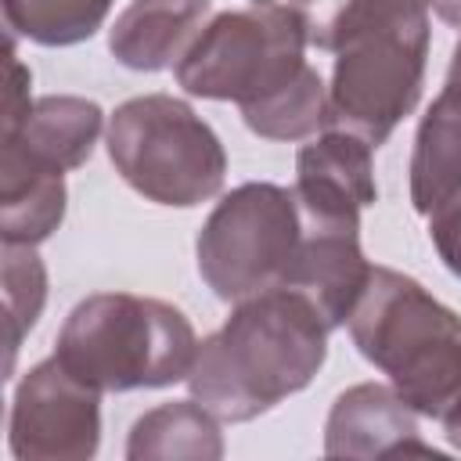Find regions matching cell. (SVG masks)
Wrapping results in <instances>:
<instances>
[{"mask_svg":"<svg viewBox=\"0 0 461 461\" xmlns=\"http://www.w3.org/2000/svg\"><path fill=\"white\" fill-rule=\"evenodd\" d=\"M436 7V14L447 22V25H457L461 29V0H429Z\"/></svg>","mask_w":461,"mask_h":461,"instance_id":"603a6c76","label":"cell"},{"mask_svg":"<svg viewBox=\"0 0 461 461\" xmlns=\"http://www.w3.org/2000/svg\"><path fill=\"white\" fill-rule=\"evenodd\" d=\"M461 187V83L447 79L421 115L411 155V202L421 216Z\"/></svg>","mask_w":461,"mask_h":461,"instance_id":"5bb4252c","label":"cell"},{"mask_svg":"<svg viewBox=\"0 0 461 461\" xmlns=\"http://www.w3.org/2000/svg\"><path fill=\"white\" fill-rule=\"evenodd\" d=\"M439 421H443V436L450 439V447H457V450H461V389H457V393H454V400L443 407Z\"/></svg>","mask_w":461,"mask_h":461,"instance_id":"7402d4cb","label":"cell"},{"mask_svg":"<svg viewBox=\"0 0 461 461\" xmlns=\"http://www.w3.org/2000/svg\"><path fill=\"white\" fill-rule=\"evenodd\" d=\"M47 299V274L32 245L4 241V303H7V367L22 346V335L36 324Z\"/></svg>","mask_w":461,"mask_h":461,"instance_id":"d6986e66","label":"cell"},{"mask_svg":"<svg viewBox=\"0 0 461 461\" xmlns=\"http://www.w3.org/2000/svg\"><path fill=\"white\" fill-rule=\"evenodd\" d=\"M357 349L389 375L393 389L429 418L461 389V317L432 299L414 277L371 267V277L349 313Z\"/></svg>","mask_w":461,"mask_h":461,"instance_id":"3957f363","label":"cell"},{"mask_svg":"<svg viewBox=\"0 0 461 461\" xmlns=\"http://www.w3.org/2000/svg\"><path fill=\"white\" fill-rule=\"evenodd\" d=\"M130 461H148V457H187V461H216L223 457V439L216 414L205 411L198 400H176L148 411L137 418L130 443H126Z\"/></svg>","mask_w":461,"mask_h":461,"instance_id":"2e32d148","label":"cell"},{"mask_svg":"<svg viewBox=\"0 0 461 461\" xmlns=\"http://www.w3.org/2000/svg\"><path fill=\"white\" fill-rule=\"evenodd\" d=\"M108 155L137 194L180 209L212 198L227 173V155L212 126L169 94L119 104L108 122Z\"/></svg>","mask_w":461,"mask_h":461,"instance_id":"5b68a950","label":"cell"},{"mask_svg":"<svg viewBox=\"0 0 461 461\" xmlns=\"http://www.w3.org/2000/svg\"><path fill=\"white\" fill-rule=\"evenodd\" d=\"M429 234L447 270L461 277V187L429 212Z\"/></svg>","mask_w":461,"mask_h":461,"instance_id":"ffe728a7","label":"cell"},{"mask_svg":"<svg viewBox=\"0 0 461 461\" xmlns=\"http://www.w3.org/2000/svg\"><path fill=\"white\" fill-rule=\"evenodd\" d=\"M245 122L252 133L270 137V140H299L328 126V90L321 76L306 65L295 83L277 90L274 97L241 108Z\"/></svg>","mask_w":461,"mask_h":461,"instance_id":"ac0fdd59","label":"cell"},{"mask_svg":"<svg viewBox=\"0 0 461 461\" xmlns=\"http://www.w3.org/2000/svg\"><path fill=\"white\" fill-rule=\"evenodd\" d=\"M101 133V108L86 97L50 94L32 101V112L25 122L4 137L7 148H18L25 158L47 166V169H76L90 158Z\"/></svg>","mask_w":461,"mask_h":461,"instance_id":"4fadbf2b","label":"cell"},{"mask_svg":"<svg viewBox=\"0 0 461 461\" xmlns=\"http://www.w3.org/2000/svg\"><path fill=\"white\" fill-rule=\"evenodd\" d=\"M328 324L295 288H267L234 306L187 371L191 396L220 421H249L310 385L328 353Z\"/></svg>","mask_w":461,"mask_h":461,"instance_id":"7a4b0ae2","label":"cell"},{"mask_svg":"<svg viewBox=\"0 0 461 461\" xmlns=\"http://www.w3.org/2000/svg\"><path fill=\"white\" fill-rule=\"evenodd\" d=\"M209 0H133L112 25V54L137 72H158L184 58L202 32Z\"/></svg>","mask_w":461,"mask_h":461,"instance_id":"7c38bea8","label":"cell"},{"mask_svg":"<svg viewBox=\"0 0 461 461\" xmlns=\"http://www.w3.org/2000/svg\"><path fill=\"white\" fill-rule=\"evenodd\" d=\"M295 202L303 220L360 227V209L378 202L371 144L349 130H331L295 158Z\"/></svg>","mask_w":461,"mask_h":461,"instance_id":"9c48e42d","label":"cell"},{"mask_svg":"<svg viewBox=\"0 0 461 461\" xmlns=\"http://www.w3.org/2000/svg\"><path fill=\"white\" fill-rule=\"evenodd\" d=\"M256 4H270V0H256Z\"/></svg>","mask_w":461,"mask_h":461,"instance_id":"484cf974","label":"cell"},{"mask_svg":"<svg viewBox=\"0 0 461 461\" xmlns=\"http://www.w3.org/2000/svg\"><path fill=\"white\" fill-rule=\"evenodd\" d=\"M194 353V328L176 306L130 292H97L65 317L54 357L94 389L126 393L187 378Z\"/></svg>","mask_w":461,"mask_h":461,"instance_id":"277c9868","label":"cell"},{"mask_svg":"<svg viewBox=\"0 0 461 461\" xmlns=\"http://www.w3.org/2000/svg\"><path fill=\"white\" fill-rule=\"evenodd\" d=\"M101 389L58 357L36 364L11 407V454L18 461H86L101 439Z\"/></svg>","mask_w":461,"mask_h":461,"instance_id":"ba28073f","label":"cell"},{"mask_svg":"<svg viewBox=\"0 0 461 461\" xmlns=\"http://www.w3.org/2000/svg\"><path fill=\"white\" fill-rule=\"evenodd\" d=\"M306 43L310 32L299 7L256 4L249 11H223L184 50L176 79L194 97L249 108L299 79Z\"/></svg>","mask_w":461,"mask_h":461,"instance_id":"8992f818","label":"cell"},{"mask_svg":"<svg viewBox=\"0 0 461 461\" xmlns=\"http://www.w3.org/2000/svg\"><path fill=\"white\" fill-rule=\"evenodd\" d=\"M310 4H321V0H299V7H310Z\"/></svg>","mask_w":461,"mask_h":461,"instance_id":"d4e9b609","label":"cell"},{"mask_svg":"<svg viewBox=\"0 0 461 461\" xmlns=\"http://www.w3.org/2000/svg\"><path fill=\"white\" fill-rule=\"evenodd\" d=\"M65 216V173L4 144L0 158V234L7 245H36Z\"/></svg>","mask_w":461,"mask_h":461,"instance_id":"9a60e30c","label":"cell"},{"mask_svg":"<svg viewBox=\"0 0 461 461\" xmlns=\"http://www.w3.org/2000/svg\"><path fill=\"white\" fill-rule=\"evenodd\" d=\"M447 79H457L461 83V43L454 47V58H450V76Z\"/></svg>","mask_w":461,"mask_h":461,"instance_id":"cb8c5ba5","label":"cell"},{"mask_svg":"<svg viewBox=\"0 0 461 461\" xmlns=\"http://www.w3.org/2000/svg\"><path fill=\"white\" fill-rule=\"evenodd\" d=\"M299 11L310 43L335 50L328 122L378 148L421 94L429 0H321Z\"/></svg>","mask_w":461,"mask_h":461,"instance_id":"6da1fadb","label":"cell"},{"mask_svg":"<svg viewBox=\"0 0 461 461\" xmlns=\"http://www.w3.org/2000/svg\"><path fill=\"white\" fill-rule=\"evenodd\" d=\"M367 277L371 263L360 252V227L303 220V238L288 267L285 288L306 295L328 328L349 321Z\"/></svg>","mask_w":461,"mask_h":461,"instance_id":"30bf717a","label":"cell"},{"mask_svg":"<svg viewBox=\"0 0 461 461\" xmlns=\"http://www.w3.org/2000/svg\"><path fill=\"white\" fill-rule=\"evenodd\" d=\"M112 0H4L7 29L43 47H68L90 40Z\"/></svg>","mask_w":461,"mask_h":461,"instance_id":"e0dca14e","label":"cell"},{"mask_svg":"<svg viewBox=\"0 0 461 461\" xmlns=\"http://www.w3.org/2000/svg\"><path fill=\"white\" fill-rule=\"evenodd\" d=\"M299 238L303 212L295 191L241 184L209 212L198 234V270L220 299L241 303L285 285Z\"/></svg>","mask_w":461,"mask_h":461,"instance_id":"52a82bcc","label":"cell"},{"mask_svg":"<svg viewBox=\"0 0 461 461\" xmlns=\"http://www.w3.org/2000/svg\"><path fill=\"white\" fill-rule=\"evenodd\" d=\"M32 112V101H29V68L18 61L14 47H7V94H4V137L14 133L25 115Z\"/></svg>","mask_w":461,"mask_h":461,"instance_id":"44dd1931","label":"cell"},{"mask_svg":"<svg viewBox=\"0 0 461 461\" xmlns=\"http://www.w3.org/2000/svg\"><path fill=\"white\" fill-rule=\"evenodd\" d=\"M328 457H400L425 454L436 457L418 436V411L389 385H353L346 389L324 425Z\"/></svg>","mask_w":461,"mask_h":461,"instance_id":"8fae6325","label":"cell"}]
</instances>
